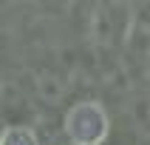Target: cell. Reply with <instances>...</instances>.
Here are the masks:
<instances>
[{
  "label": "cell",
  "mask_w": 150,
  "mask_h": 145,
  "mask_svg": "<svg viewBox=\"0 0 150 145\" xmlns=\"http://www.w3.org/2000/svg\"><path fill=\"white\" fill-rule=\"evenodd\" d=\"M110 131L108 111L96 100H82L74 102L65 114V134L71 145H99Z\"/></svg>",
  "instance_id": "obj_1"
},
{
  "label": "cell",
  "mask_w": 150,
  "mask_h": 145,
  "mask_svg": "<svg viewBox=\"0 0 150 145\" xmlns=\"http://www.w3.org/2000/svg\"><path fill=\"white\" fill-rule=\"evenodd\" d=\"M0 145H40L37 142V134L25 125H8L0 136Z\"/></svg>",
  "instance_id": "obj_2"
}]
</instances>
